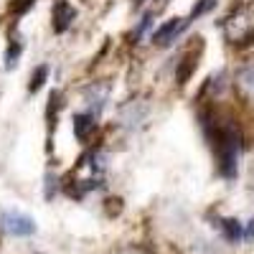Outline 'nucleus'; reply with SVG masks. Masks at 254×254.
Returning <instances> with one entry per match:
<instances>
[{
    "mask_svg": "<svg viewBox=\"0 0 254 254\" xmlns=\"http://www.w3.org/2000/svg\"><path fill=\"white\" fill-rule=\"evenodd\" d=\"M239 135L231 125H216L214 127V153L221 173L231 178L237 173V160H239Z\"/></svg>",
    "mask_w": 254,
    "mask_h": 254,
    "instance_id": "obj_1",
    "label": "nucleus"
},
{
    "mask_svg": "<svg viewBox=\"0 0 254 254\" xmlns=\"http://www.w3.org/2000/svg\"><path fill=\"white\" fill-rule=\"evenodd\" d=\"M226 33L231 38V44H249L254 38V13L239 10L237 15H231L226 23Z\"/></svg>",
    "mask_w": 254,
    "mask_h": 254,
    "instance_id": "obj_2",
    "label": "nucleus"
},
{
    "mask_svg": "<svg viewBox=\"0 0 254 254\" xmlns=\"http://www.w3.org/2000/svg\"><path fill=\"white\" fill-rule=\"evenodd\" d=\"M3 224H5V229L10 231V234H15V237H28V234H33V231H36L33 219L26 216V214H18V211L5 214L3 216Z\"/></svg>",
    "mask_w": 254,
    "mask_h": 254,
    "instance_id": "obj_3",
    "label": "nucleus"
},
{
    "mask_svg": "<svg viewBox=\"0 0 254 254\" xmlns=\"http://www.w3.org/2000/svg\"><path fill=\"white\" fill-rule=\"evenodd\" d=\"M145 117H147V104H140V102L125 104L122 112H120V120H122L127 127H137Z\"/></svg>",
    "mask_w": 254,
    "mask_h": 254,
    "instance_id": "obj_4",
    "label": "nucleus"
},
{
    "mask_svg": "<svg viewBox=\"0 0 254 254\" xmlns=\"http://www.w3.org/2000/svg\"><path fill=\"white\" fill-rule=\"evenodd\" d=\"M74 20V8L66 3V0H56L54 3V28L56 31H64L69 28Z\"/></svg>",
    "mask_w": 254,
    "mask_h": 254,
    "instance_id": "obj_5",
    "label": "nucleus"
},
{
    "mask_svg": "<svg viewBox=\"0 0 254 254\" xmlns=\"http://www.w3.org/2000/svg\"><path fill=\"white\" fill-rule=\"evenodd\" d=\"M181 28H183V23H181L178 18L168 20L165 26H160V28L153 33V44H155V46H168V44H171V41L176 38V33H178Z\"/></svg>",
    "mask_w": 254,
    "mask_h": 254,
    "instance_id": "obj_6",
    "label": "nucleus"
},
{
    "mask_svg": "<svg viewBox=\"0 0 254 254\" xmlns=\"http://www.w3.org/2000/svg\"><path fill=\"white\" fill-rule=\"evenodd\" d=\"M92 130H94V117H92V112L74 117V135H76L79 140H87V137L92 135Z\"/></svg>",
    "mask_w": 254,
    "mask_h": 254,
    "instance_id": "obj_7",
    "label": "nucleus"
},
{
    "mask_svg": "<svg viewBox=\"0 0 254 254\" xmlns=\"http://www.w3.org/2000/svg\"><path fill=\"white\" fill-rule=\"evenodd\" d=\"M107 94H110V87H107V84H99V87H92V89L87 92L89 107L94 110V115L104 107V102H107Z\"/></svg>",
    "mask_w": 254,
    "mask_h": 254,
    "instance_id": "obj_8",
    "label": "nucleus"
},
{
    "mask_svg": "<svg viewBox=\"0 0 254 254\" xmlns=\"http://www.w3.org/2000/svg\"><path fill=\"white\" fill-rule=\"evenodd\" d=\"M237 87H239L247 97H254V66H244V69L237 74Z\"/></svg>",
    "mask_w": 254,
    "mask_h": 254,
    "instance_id": "obj_9",
    "label": "nucleus"
},
{
    "mask_svg": "<svg viewBox=\"0 0 254 254\" xmlns=\"http://www.w3.org/2000/svg\"><path fill=\"white\" fill-rule=\"evenodd\" d=\"M214 3H216V0H201V3H198L193 10H190V20L198 18V15H203L206 10H211V8H214Z\"/></svg>",
    "mask_w": 254,
    "mask_h": 254,
    "instance_id": "obj_10",
    "label": "nucleus"
},
{
    "mask_svg": "<svg viewBox=\"0 0 254 254\" xmlns=\"http://www.w3.org/2000/svg\"><path fill=\"white\" fill-rule=\"evenodd\" d=\"M44 79H46V66H38V69H36V74H33L31 92H38V89H41V84H44Z\"/></svg>",
    "mask_w": 254,
    "mask_h": 254,
    "instance_id": "obj_11",
    "label": "nucleus"
},
{
    "mask_svg": "<svg viewBox=\"0 0 254 254\" xmlns=\"http://www.w3.org/2000/svg\"><path fill=\"white\" fill-rule=\"evenodd\" d=\"M226 237L229 239H237L239 237V224L237 221H226Z\"/></svg>",
    "mask_w": 254,
    "mask_h": 254,
    "instance_id": "obj_12",
    "label": "nucleus"
}]
</instances>
